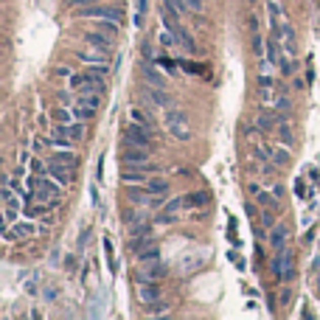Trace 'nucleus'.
Instances as JSON below:
<instances>
[{
	"label": "nucleus",
	"mask_w": 320,
	"mask_h": 320,
	"mask_svg": "<svg viewBox=\"0 0 320 320\" xmlns=\"http://www.w3.org/2000/svg\"><path fill=\"white\" fill-rule=\"evenodd\" d=\"M272 191H275V199L284 197V186H278V183H275V188H272Z\"/></svg>",
	"instance_id": "52"
},
{
	"label": "nucleus",
	"mask_w": 320,
	"mask_h": 320,
	"mask_svg": "<svg viewBox=\"0 0 320 320\" xmlns=\"http://www.w3.org/2000/svg\"><path fill=\"white\" fill-rule=\"evenodd\" d=\"M101 247H104V259H107V270H110V272H115V270H118V261H115L113 239H110V236H104V239H101Z\"/></svg>",
	"instance_id": "15"
},
{
	"label": "nucleus",
	"mask_w": 320,
	"mask_h": 320,
	"mask_svg": "<svg viewBox=\"0 0 320 320\" xmlns=\"http://www.w3.org/2000/svg\"><path fill=\"white\" fill-rule=\"evenodd\" d=\"M208 199H211L208 191H191V197H186L183 202H186V205H205Z\"/></svg>",
	"instance_id": "21"
},
{
	"label": "nucleus",
	"mask_w": 320,
	"mask_h": 320,
	"mask_svg": "<svg viewBox=\"0 0 320 320\" xmlns=\"http://www.w3.org/2000/svg\"><path fill=\"white\" fill-rule=\"evenodd\" d=\"M244 211H247V217H256V202H244Z\"/></svg>",
	"instance_id": "48"
},
{
	"label": "nucleus",
	"mask_w": 320,
	"mask_h": 320,
	"mask_svg": "<svg viewBox=\"0 0 320 320\" xmlns=\"http://www.w3.org/2000/svg\"><path fill=\"white\" fill-rule=\"evenodd\" d=\"M54 135H65V138H70V140H82L85 138V124L82 121H70V124H56L54 127Z\"/></svg>",
	"instance_id": "8"
},
{
	"label": "nucleus",
	"mask_w": 320,
	"mask_h": 320,
	"mask_svg": "<svg viewBox=\"0 0 320 320\" xmlns=\"http://www.w3.org/2000/svg\"><path fill=\"white\" fill-rule=\"evenodd\" d=\"M281 121H284V118H281V115H261V118H259V129H264V132H267V129H272V127H275V124H281Z\"/></svg>",
	"instance_id": "24"
},
{
	"label": "nucleus",
	"mask_w": 320,
	"mask_h": 320,
	"mask_svg": "<svg viewBox=\"0 0 320 320\" xmlns=\"http://www.w3.org/2000/svg\"><path fill=\"white\" fill-rule=\"evenodd\" d=\"M73 14L82 17V20H118V23L124 20L121 9L98 6V3H82V6H76V12H73Z\"/></svg>",
	"instance_id": "1"
},
{
	"label": "nucleus",
	"mask_w": 320,
	"mask_h": 320,
	"mask_svg": "<svg viewBox=\"0 0 320 320\" xmlns=\"http://www.w3.org/2000/svg\"><path fill=\"white\" fill-rule=\"evenodd\" d=\"M51 115H54L56 121H62V124H70L73 118H76V115H73V110H65V107H56Z\"/></svg>",
	"instance_id": "29"
},
{
	"label": "nucleus",
	"mask_w": 320,
	"mask_h": 320,
	"mask_svg": "<svg viewBox=\"0 0 320 320\" xmlns=\"http://www.w3.org/2000/svg\"><path fill=\"white\" fill-rule=\"evenodd\" d=\"M104 177V155L98 157V166H96V180H101Z\"/></svg>",
	"instance_id": "44"
},
{
	"label": "nucleus",
	"mask_w": 320,
	"mask_h": 320,
	"mask_svg": "<svg viewBox=\"0 0 320 320\" xmlns=\"http://www.w3.org/2000/svg\"><path fill=\"white\" fill-rule=\"evenodd\" d=\"M287 233H290V230H287V225H275V228H272V233H270V244H272V250H275V253H281V250H284V244H287Z\"/></svg>",
	"instance_id": "12"
},
{
	"label": "nucleus",
	"mask_w": 320,
	"mask_h": 320,
	"mask_svg": "<svg viewBox=\"0 0 320 320\" xmlns=\"http://www.w3.org/2000/svg\"><path fill=\"white\" fill-rule=\"evenodd\" d=\"M73 6H82V3H101V0H70Z\"/></svg>",
	"instance_id": "51"
},
{
	"label": "nucleus",
	"mask_w": 320,
	"mask_h": 320,
	"mask_svg": "<svg viewBox=\"0 0 320 320\" xmlns=\"http://www.w3.org/2000/svg\"><path fill=\"white\" fill-rule=\"evenodd\" d=\"M12 228L20 239H31V236H37V233H45V228H37V225H31V222H14Z\"/></svg>",
	"instance_id": "14"
},
{
	"label": "nucleus",
	"mask_w": 320,
	"mask_h": 320,
	"mask_svg": "<svg viewBox=\"0 0 320 320\" xmlns=\"http://www.w3.org/2000/svg\"><path fill=\"white\" fill-rule=\"evenodd\" d=\"M169 191V180H163V177H160V180H149V194H166Z\"/></svg>",
	"instance_id": "28"
},
{
	"label": "nucleus",
	"mask_w": 320,
	"mask_h": 320,
	"mask_svg": "<svg viewBox=\"0 0 320 320\" xmlns=\"http://www.w3.org/2000/svg\"><path fill=\"white\" fill-rule=\"evenodd\" d=\"M228 239H230V244H239V239H236V219L228 222Z\"/></svg>",
	"instance_id": "39"
},
{
	"label": "nucleus",
	"mask_w": 320,
	"mask_h": 320,
	"mask_svg": "<svg viewBox=\"0 0 320 320\" xmlns=\"http://www.w3.org/2000/svg\"><path fill=\"white\" fill-rule=\"evenodd\" d=\"M144 98L152 104V107H169L171 104L169 93H166L163 87H157V90H144Z\"/></svg>",
	"instance_id": "10"
},
{
	"label": "nucleus",
	"mask_w": 320,
	"mask_h": 320,
	"mask_svg": "<svg viewBox=\"0 0 320 320\" xmlns=\"http://www.w3.org/2000/svg\"><path fill=\"white\" fill-rule=\"evenodd\" d=\"M202 217H205V214H199V211H194V214H191V217H188V219H191V222H199V219H202Z\"/></svg>",
	"instance_id": "53"
},
{
	"label": "nucleus",
	"mask_w": 320,
	"mask_h": 320,
	"mask_svg": "<svg viewBox=\"0 0 320 320\" xmlns=\"http://www.w3.org/2000/svg\"><path fill=\"white\" fill-rule=\"evenodd\" d=\"M146 9H149V0H138V14H135V25H140V20H144Z\"/></svg>",
	"instance_id": "35"
},
{
	"label": "nucleus",
	"mask_w": 320,
	"mask_h": 320,
	"mask_svg": "<svg viewBox=\"0 0 320 320\" xmlns=\"http://www.w3.org/2000/svg\"><path fill=\"white\" fill-rule=\"evenodd\" d=\"M17 163H23V166H25V163H31V155H28V152H25V149H23V152H20V155H17Z\"/></svg>",
	"instance_id": "45"
},
{
	"label": "nucleus",
	"mask_w": 320,
	"mask_h": 320,
	"mask_svg": "<svg viewBox=\"0 0 320 320\" xmlns=\"http://www.w3.org/2000/svg\"><path fill=\"white\" fill-rule=\"evenodd\" d=\"M129 233H132V236H149L152 228L146 222H138V225H132V228H129Z\"/></svg>",
	"instance_id": "33"
},
{
	"label": "nucleus",
	"mask_w": 320,
	"mask_h": 320,
	"mask_svg": "<svg viewBox=\"0 0 320 320\" xmlns=\"http://www.w3.org/2000/svg\"><path fill=\"white\" fill-rule=\"evenodd\" d=\"M90 202H93V205H98V191H96V186L90 188Z\"/></svg>",
	"instance_id": "49"
},
{
	"label": "nucleus",
	"mask_w": 320,
	"mask_h": 320,
	"mask_svg": "<svg viewBox=\"0 0 320 320\" xmlns=\"http://www.w3.org/2000/svg\"><path fill=\"white\" fill-rule=\"evenodd\" d=\"M163 3H166V6H169L171 12L177 14V17H180V14H188V12H191V9H188V3H186V0H163Z\"/></svg>",
	"instance_id": "25"
},
{
	"label": "nucleus",
	"mask_w": 320,
	"mask_h": 320,
	"mask_svg": "<svg viewBox=\"0 0 320 320\" xmlns=\"http://www.w3.org/2000/svg\"><path fill=\"white\" fill-rule=\"evenodd\" d=\"M295 191H298V197H306V194H303V180L295 183Z\"/></svg>",
	"instance_id": "50"
},
{
	"label": "nucleus",
	"mask_w": 320,
	"mask_h": 320,
	"mask_svg": "<svg viewBox=\"0 0 320 320\" xmlns=\"http://www.w3.org/2000/svg\"><path fill=\"white\" fill-rule=\"evenodd\" d=\"M264 62H278V37L272 34V37H267V56H264Z\"/></svg>",
	"instance_id": "18"
},
{
	"label": "nucleus",
	"mask_w": 320,
	"mask_h": 320,
	"mask_svg": "<svg viewBox=\"0 0 320 320\" xmlns=\"http://www.w3.org/2000/svg\"><path fill=\"white\" fill-rule=\"evenodd\" d=\"M278 132H281V140H284V144H292V132H290V127H287L284 121L278 124Z\"/></svg>",
	"instance_id": "36"
},
{
	"label": "nucleus",
	"mask_w": 320,
	"mask_h": 320,
	"mask_svg": "<svg viewBox=\"0 0 320 320\" xmlns=\"http://www.w3.org/2000/svg\"><path fill=\"white\" fill-rule=\"evenodd\" d=\"M270 157L275 160V166H287L290 163V152H284V149H270Z\"/></svg>",
	"instance_id": "30"
},
{
	"label": "nucleus",
	"mask_w": 320,
	"mask_h": 320,
	"mask_svg": "<svg viewBox=\"0 0 320 320\" xmlns=\"http://www.w3.org/2000/svg\"><path fill=\"white\" fill-rule=\"evenodd\" d=\"M135 259L138 261H152V259H160V250L155 247V244H149V247H144V250H138V253H135Z\"/></svg>",
	"instance_id": "23"
},
{
	"label": "nucleus",
	"mask_w": 320,
	"mask_h": 320,
	"mask_svg": "<svg viewBox=\"0 0 320 320\" xmlns=\"http://www.w3.org/2000/svg\"><path fill=\"white\" fill-rule=\"evenodd\" d=\"M261 225H264V228H275V214L264 211L261 214Z\"/></svg>",
	"instance_id": "38"
},
{
	"label": "nucleus",
	"mask_w": 320,
	"mask_h": 320,
	"mask_svg": "<svg viewBox=\"0 0 320 320\" xmlns=\"http://www.w3.org/2000/svg\"><path fill=\"white\" fill-rule=\"evenodd\" d=\"M82 40H85L90 48L104 51V54L113 48V40H110V34H104V31H85V34H82Z\"/></svg>",
	"instance_id": "7"
},
{
	"label": "nucleus",
	"mask_w": 320,
	"mask_h": 320,
	"mask_svg": "<svg viewBox=\"0 0 320 320\" xmlns=\"http://www.w3.org/2000/svg\"><path fill=\"white\" fill-rule=\"evenodd\" d=\"M65 267H67V270H76V256H65Z\"/></svg>",
	"instance_id": "46"
},
{
	"label": "nucleus",
	"mask_w": 320,
	"mask_h": 320,
	"mask_svg": "<svg viewBox=\"0 0 320 320\" xmlns=\"http://www.w3.org/2000/svg\"><path fill=\"white\" fill-rule=\"evenodd\" d=\"M73 115H76L79 121H87V118H93V115H96V107H87V104L79 101L76 107H73Z\"/></svg>",
	"instance_id": "22"
},
{
	"label": "nucleus",
	"mask_w": 320,
	"mask_h": 320,
	"mask_svg": "<svg viewBox=\"0 0 320 320\" xmlns=\"http://www.w3.org/2000/svg\"><path fill=\"white\" fill-rule=\"evenodd\" d=\"M169 314V303H155V309H149V317H166Z\"/></svg>",
	"instance_id": "32"
},
{
	"label": "nucleus",
	"mask_w": 320,
	"mask_h": 320,
	"mask_svg": "<svg viewBox=\"0 0 320 320\" xmlns=\"http://www.w3.org/2000/svg\"><path fill=\"white\" fill-rule=\"evenodd\" d=\"M149 127H144V124H135L132 121V127H127V132H124V140L127 144H135V146H146L149 149L152 146V135L146 132Z\"/></svg>",
	"instance_id": "4"
},
{
	"label": "nucleus",
	"mask_w": 320,
	"mask_h": 320,
	"mask_svg": "<svg viewBox=\"0 0 320 320\" xmlns=\"http://www.w3.org/2000/svg\"><path fill=\"white\" fill-rule=\"evenodd\" d=\"M149 244H152L149 236H132V239H129V250H135V253L144 250V247H149Z\"/></svg>",
	"instance_id": "27"
},
{
	"label": "nucleus",
	"mask_w": 320,
	"mask_h": 320,
	"mask_svg": "<svg viewBox=\"0 0 320 320\" xmlns=\"http://www.w3.org/2000/svg\"><path fill=\"white\" fill-rule=\"evenodd\" d=\"M104 90H107V87H104V76H98V73H93V70H87L85 73V85H82V96H85V93H101L104 96Z\"/></svg>",
	"instance_id": "9"
},
{
	"label": "nucleus",
	"mask_w": 320,
	"mask_h": 320,
	"mask_svg": "<svg viewBox=\"0 0 320 320\" xmlns=\"http://www.w3.org/2000/svg\"><path fill=\"white\" fill-rule=\"evenodd\" d=\"M48 163H65V166H70V169H76V166H79V157L73 155V149H59L56 155L48 157Z\"/></svg>",
	"instance_id": "13"
},
{
	"label": "nucleus",
	"mask_w": 320,
	"mask_h": 320,
	"mask_svg": "<svg viewBox=\"0 0 320 320\" xmlns=\"http://www.w3.org/2000/svg\"><path fill=\"white\" fill-rule=\"evenodd\" d=\"M121 163L124 166H149V152H146V146L129 144V149L121 152Z\"/></svg>",
	"instance_id": "3"
},
{
	"label": "nucleus",
	"mask_w": 320,
	"mask_h": 320,
	"mask_svg": "<svg viewBox=\"0 0 320 320\" xmlns=\"http://www.w3.org/2000/svg\"><path fill=\"white\" fill-rule=\"evenodd\" d=\"M31 174H48V171H43L45 169V163H43V160H37V157H34V160H31Z\"/></svg>",
	"instance_id": "37"
},
{
	"label": "nucleus",
	"mask_w": 320,
	"mask_h": 320,
	"mask_svg": "<svg viewBox=\"0 0 320 320\" xmlns=\"http://www.w3.org/2000/svg\"><path fill=\"white\" fill-rule=\"evenodd\" d=\"M155 62H160V65H163V67H169V70H171V67H174V62H171V59H169V56H166V54L155 56Z\"/></svg>",
	"instance_id": "41"
},
{
	"label": "nucleus",
	"mask_w": 320,
	"mask_h": 320,
	"mask_svg": "<svg viewBox=\"0 0 320 320\" xmlns=\"http://www.w3.org/2000/svg\"><path fill=\"white\" fill-rule=\"evenodd\" d=\"M292 278H295V259H292V253H287L284 250V278H281V281H292Z\"/></svg>",
	"instance_id": "19"
},
{
	"label": "nucleus",
	"mask_w": 320,
	"mask_h": 320,
	"mask_svg": "<svg viewBox=\"0 0 320 320\" xmlns=\"http://www.w3.org/2000/svg\"><path fill=\"white\" fill-rule=\"evenodd\" d=\"M124 222L129 225V228H132V225H138V222H144V211H138V208H127V211H124Z\"/></svg>",
	"instance_id": "26"
},
{
	"label": "nucleus",
	"mask_w": 320,
	"mask_h": 320,
	"mask_svg": "<svg viewBox=\"0 0 320 320\" xmlns=\"http://www.w3.org/2000/svg\"><path fill=\"white\" fill-rule=\"evenodd\" d=\"M155 65H157L155 59H144V65H140V73H144V79L149 82L152 87H163V90H166V76L157 70Z\"/></svg>",
	"instance_id": "6"
},
{
	"label": "nucleus",
	"mask_w": 320,
	"mask_h": 320,
	"mask_svg": "<svg viewBox=\"0 0 320 320\" xmlns=\"http://www.w3.org/2000/svg\"><path fill=\"white\" fill-rule=\"evenodd\" d=\"M166 124H169V132L174 135V138H180V140H188V138H191L188 118H186V113H183V110H174V107H171L169 113H166Z\"/></svg>",
	"instance_id": "2"
},
{
	"label": "nucleus",
	"mask_w": 320,
	"mask_h": 320,
	"mask_svg": "<svg viewBox=\"0 0 320 320\" xmlns=\"http://www.w3.org/2000/svg\"><path fill=\"white\" fill-rule=\"evenodd\" d=\"M3 219H6V225H14L20 219V208H6V211H3Z\"/></svg>",
	"instance_id": "34"
},
{
	"label": "nucleus",
	"mask_w": 320,
	"mask_h": 320,
	"mask_svg": "<svg viewBox=\"0 0 320 320\" xmlns=\"http://www.w3.org/2000/svg\"><path fill=\"white\" fill-rule=\"evenodd\" d=\"M160 295H163V290H160V284L157 281H144L138 290V298L140 303H146V306H155L157 301H160Z\"/></svg>",
	"instance_id": "5"
},
{
	"label": "nucleus",
	"mask_w": 320,
	"mask_h": 320,
	"mask_svg": "<svg viewBox=\"0 0 320 320\" xmlns=\"http://www.w3.org/2000/svg\"><path fill=\"white\" fill-rule=\"evenodd\" d=\"M96 31H104V34H110V37H118L121 34V23H118V20H98Z\"/></svg>",
	"instance_id": "17"
},
{
	"label": "nucleus",
	"mask_w": 320,
	"mask_h": 320,
	"mask_svg": "<svg viewBox=\"0 0 320 320\" xmlns=\"http://www.w3.org/2000/svg\"><path fill=\"white\" fill-rule=\"evenodd\" d=\"M256 199H259V205H267V202H270V194L259 188V191H256Z\"/></svg>",
	"instance_id": "42"
},
{
	"label": "nucleus",
	"mask_w": 320,
	"mask_h": 320,
	"mask_svg": "<svg viewBox=\"0 0 320 320\" xmlns=\"http://www.w3.org/2000/svg\"><path fill=\"white\" fill-rule=\"evenodd\" d=\"M56 76H70V67H65V65H59V67H56Z\"/></svg>",
	"instance_id": "47"
},
{
	"label": "nucleus",
	"mask_w": 320,
	"mask_h": 320,
	"mask_svg": "<svg viewBox=\"0 0 320 320\" xmlns=\"http://www.w3.org/2000/svg\"><path fill=\"white\" fill-rule=\"evenodd\" d=\"M166 272H169V267L160 264V261H155V264H149V270H146V278L157 281V278H166Z\"/></svg>",
	"instance_id": "20"
},
{
	"label": "nucleus",
	"mask_w": 320,
	"mask_h": 320,
	"mask_svg": "<svg viewBox=\"0 0 320 320\" xmlns=\"http://www.w3.org/2000/svg\"><path fill=\"white\" fill-rule=\"evenodd\" d=\"M261 174H264V177H275V166L264 163V166H261Z\"/></svg>",
	"instance_id": "43"
},
{
	"label": "nucleus",
	"mask_w": 320,
	"mask_h": 320,
	"mask_svg": "<svg viewBox=\"0 0 320 320\" xmlns=\"http://www.w3.org/2000/svg\"><path fill=\"white\" fill-rule=\"evenodd\" d=\"M129 118H132V121L135 124H144V127H152V121H149V118H146V113H140V110H129Z\"/></svg>",
	"instance_id": "31"
},
{
	"label": "nucleus",
	"mask_w": 320,
	"mask_h": 320,
	"mask_svg": "<svg viewBox=\"0 0 320 320\" xmlns=\"http://www.w3.org/2000/svg\"><path fill=\"white\" fill-rule=\"evenodd\" d=\"M48 174L54 177L56 183H62V186H67V183L73 180V171H67L65 163H48Z\"/></svg>",
	"instance_id": "11"
},
{
	"label": "nucleus",
	"mask_w": 320,
	"mask_h": 320,
	"mask_svg": "<svg viewBox=\"0 0 320 320\" xmlns=\"http://www.w3.org/2000/svg\"><path fill=\"white\" fill-rule=\"evenodd\" d=\"M177 45H180V48L186 51V54H197V43H194V37L188 34L186 28H183L180 34H177Z\"/></svg>",
	"instance_id": "16"
},
{
	"label": "nucleus",
	"mask_w": 320,
	"mask_h": 320,
	"mask_svg": "<svg viewBox=\"0 0 320 320\" xmlns=\"http://www.w3.org/2000/svg\"><path fill=\"white\" fill-rule=\"evenodd\" d=\"M253 3H256V0H253Z\"/></svg>",
	"instance_id": "54"
},
{
	"label": "nucleus",
	"mask_w": 320,
	"mask_h": 320,
	"mask_svg": "<svg viewBox=\"0 0 320 320\" xmlns=\"http://www.w3.org/2000/svg\"><path fill=\"white\" fill-rule=\"evenodd\" d=\"M284 51H287V54H295V37H287V40H284Z\"/></svg>",
	"instance_id": "40"
}]
</instances>
